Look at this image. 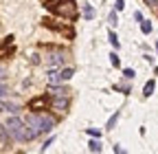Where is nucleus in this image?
I'll use <instances>...</instances> for the list:
<instances>
[{"mask_svg":"<svg viewBox=\"0 0 158 154\" xmlns=\"http://www.w3.org/2000/svg\"><path fill=\"white\" fill-rule=\"evenodd\" d=\"M27 126H29V132H31V139H35L40 134L51 132L55 128V117L44 114V112H33L27 117Z\"/></svg>","mask_w":158,"mask_h":154,"instance_id":"obj_1","label":"nucleus"},{"mask_svg":"<svg viewBox=\"0 0 158 154\" xmlns=\"http://www.w3.org/2000/svg\"><path fill=\"white\" fill-rule=\"evenodd\" d=\"M5 128H7L9 137H11L13 141H31V132H29L27 121L18 119V117H11V119L5 123Z\"/></svg>","mask_w":158,"mask_h":154,"instance_id":"obj_2","label":"nucleus"},{"mask_svg":"<svg viewBox=\"0 0 158 154\" xmlns=\"http://www.w3.org/2000/svg\"><path fill=\"white\" fill-rule=\"evenodd\" d=\"M57 15H62V18H68V20H75V15H77V5H75V0H57L55 5H48Z\"/></svg>","mask_w":158,"mask_h":154,"instance_id":"obj_3","label":"nucleus"},{"mask_svg":"<svg viewBox=\"0 0 158 154\" xmlns=\"http://www.w3.org/2000/svg\"><path fill=\"white\" fill-rule=\"evenodd\" d=\"M66 60H68V53L66 51H53L48 55V64L51 66H62V64H66Z\"/></svg>","mask_w":158,"mask_h":154,"instance_id":"obj_4","label":"nucleus"},{"mask_svg":"<svg viewBox=\"0 0 158 154\" xmlns=\"http://www.w3.org/2000/svg\"><path fill=\"white\" fill-rule=\"evenodd\" d=\"M51 108L64 114V112H66V108H68V97H53V101H51Z\"/></svg>","mask_w":158,"mask_h":154,"instance_id":"obj_5","label":"nucleus"},{"mask_svg":"<svg viewBox=\"0 0 158 154\" xmlns=\"http://www.w3.org/2000/svg\"><path fill=\"white\" fill-rule=\"evenodd\" d=\"M48 95H51V97H70V90H68L66 86H57V84H53Z\"/></svg>","mask_w":158,"mask_h":154,"instance_id":"obj_6","label":"nucleus"},{"mask_svg":"<svg viewBox=\"0 0 158 154\" xmlns=\"http://www.w3.org/2000/svg\"><path fill=\"white\" fill-rule=\"evenodd\" d=\"M0 110H5V112H11V114H15V112L20 110V106H18V104H13V101H2V99H0Z\"/></svg>","mask_w":158,"mask_h":154,"instance_id":"obj_7","label":"nucleus"},{"mask_svg":"<svg viewBox=\"0 0 158 154\" xmlns=\"http://www.w3.org/2000/svg\"><path fill=\"white\" fill-rule=\"evenodd\" d=\"M154 88H156V84L149 79V82L145 84V88H143V97H152V95H154Z\"/></svg>","mask_w":158,"mask_h":154,"instance_id":"obj_8","label":"nucleus"},{"mask_svg":"<svg viewBox=\"0 0 158 154\" xmlns=\"http://www.w3.org/2000/svg\"><path fill=\"white\" fill-rule=\"evenodd\" d=\"M94 15H97L94 7H90V5H84V18H86V20H92Z\"/></svg>","mask_w":158,"mask_h":154,"instance_id":"obj_9","label":"nucleus"},{"mask_svg":"<svg viewBox=\"0 0 158 154\" xmlns=\"http://www.w3.org/2000/svg\"><path fill=\"white\" fill-rule=\"evenodd\" d=\"M48 82L51 84H59L62 82V75H59L57 71H48Z\"/></svg>","mask_w":158,"mask_h":154,"instance_id":"obj_10","label":"nucleus"},{"mask_svg":"<svg viewBox=\"0 0 158 154\" xmlns=\"http://www.w3.org/2000/svg\"><path fill=\"white\" fill-rule=\"evenodd\" d=\"M59 75H62V82H68V79H73V75H75V68H64V71L59 73Z\"/></svg>","mask_w":158,"mask_h":154,"instance_id":"obj_11","label":"nucleus"},{"mask_svg":"<svg viewBox=\"0 0 158 154\" xmlns=\"http://www.w3.org/2000/svg\"><path fill=\"white\" fill-rule=\"evenodd\" d=\"M141 31H143L145 35H149V33H152V22H149V20H145V18L141 20Z\"/></svg>","mask_w":158,"mask_h":154,"instance_id":"obj_12","label":"nucleus"},{"mask_svg":"<svg viewBox=\"0 0 158 154\" xmlns=\"http://www.w3.org/2000/svg\"><path fill=\"white\" fill-rule=\"evenodd\" d=\"M108 40H110V44H112L114 49H118V37H116V33H114V31H110V33H108Z\"/></svg>","mask_w":158,"mask_h":154,"instance_id":"obj_13","label":"nucleus"},{"mask_svg":"<svg viewBox=\"0 0 158 154\" xmlns=\"http://www.w3.org/2000/svg\"><path fill=\"white\" fill-rule=\"evenodd\" d=\"M48 104V99L44 97V99H35V101H31V108H44Z\"/></svg>","mask_w":158,"mask_h":154,"instance_id":"obj_14","label":"nucleus"},{"mask_svg":"<svg viewBox=\"0 0 158 154\" xmlns=\"http://www.w3.org/2000/svg\"><path fill=\"white\" fill-rule=\"evenodd\" d=\"M88 150H90V152H101V143L94 139V141H90V143H88Z\"/></svg>","mask_w":158,"mask_h":154,"instance_id":"obj_15","label":"nucleus"},{"mask_svg":"<svg viewBox=\"0 0 158 154\" xmlns=\"http://www.w3.org/2000/svg\"><path fill=\"white\" fill-rule=\"evenodd\" d=\"M116 121H118V112H114V114H112V117L108 119V126H106V128H108V130H112V128L116 126Z\"/></svg>","mask_w":158,"mask_h":154,"instance_id":"obj_16","label":"nucleus"},{"mask_svg":"<svg viewBox=\"0 0 158 154\" xmlns=\"http://www.w3.org/2000/svg\"><path fill=\"white\" fill-rule=\"evenodd\" d=\"M7 95H9V86L7 84H0V99H5Z\"/></svg>","mask_w":158,"mask_h":154,"instance_id":"obj_17","label":"nucleus"},{"mask_svg":"<svg viewBox=\"0 0 158 154\" xmlns=\"http://www.w3.org/2000/svg\"><path fill=\"white\" fill-rule=\"evenodd\" d=\"M108 20H110V24L114 27V24H118V18H116V11H110V15H108Z\"/></svg>","mask_w":158,"mask_h":154,"instance_id":"obj_18","label":"nucleus"},{"mask_svg":"<svg viewBox=\"0 0 158 154\" xmlns=\"http://www.w3.org/2000/svg\"><path fill=\"white\" fill-rule=\"evenodd\" d=\"M134 75H136L134 68H125V71H123V77H125V79H134Z\"/></svg>","mask_w":158,"mask_h":154,"instance_id":"obj_19","label":"nucleus"},{"mask_svg":"<svg viewBox=\"0 0 158 154\" xmlns=\"http://www.w3.org/2000/svg\"><path fill=\"white\" fill-rule=\"evenodd\" d=\"M110 62H112V66H118V64H121V60H118L116 53H110Z\"/></svg>","mask_w":158,"mask_h":154,"instance_id":"obj_20","label":"nucleus"},{"mask_svg":"<svg viewBox=\"0 0 158 154\" xmlns=\"http://www.w3.org/2000/svg\"><path fill=\"white\" fill-rule=\"evenodd\" d=\"M0 141H9V132H7V128H0Z\"/></svg>","mask_w":158,"mask_h":154,"instance_id":"obj_21","label":"nucleus"},{"mask_svg":"<svg viewBox=\"0 0 158 154\" xmlns=\"http://www.w3.org/2000/svg\"><path fill=\"white\" fill-rule=\"evenodd\" d=\"M116 88L121 90V92H125V95H127V92L132 90V86H130V84H121V86H116Z\"/></svg>","mask_w":158,"mask_h":154,"instance_id":"obj_22","label":"nucleus"},{"mask_svg":"<svg viewBox=\"0 0 158 154\" xmlns=\"http://www.w3.org/2000/svg\"><path fill=\"white\" fill-rule=\"evenodd\" d=\"M114 7H116V11H123V9H125V0H116Z\"/></svg>","mask_w":158,"mask_h":154,"instance_id":"obj_23","label":"nucleus"},{"mask_svg":"<svg viewBox=\"0 0 158 154\" xmlns=\"http://www.w3.org/2000/svg\"><path fill=\"white\" fill-rule=\"evenodd\" d=\"M53 141H55V139H53V137H51V139H48V141H46V143H44V145H42V152H46V150H48V148H51V145H53Z\"/></svg>","mask_w":158,"mask_h":154,"instance_id":"obj_24","label":"nucleus"},{"mask_svg":"<svg viewBox=\"0 0 158 154\" xmlns=\"http://www.w3.org/2000/svg\"><path fill=\"white\" fill-rule=\"evenodd\" d=\"M88 134L97 139V137H99V134H101V132H99V130H94V128H88Z\"/></svg>","mask_w":158,"mask_h":154,"instance_id":"obj_25","label":"nucleus"},{"mask_svg":"<svg viewBox=\"0 0 158 154\" xmlns=\"http://www.w3.org/2000/svg\"><path fill=\"white\" fill-rule=\"evenodd\" d=\"M134 18H136V22H141V20H143V13H141V11H136Z\"/></svg>","mask_w":158,"mask_h":154,"instance_id":"obj_26","label":"nucleus"},{"mask_svg":"<svg viewBox=\"0 0 158 154\" xmlns=\"http://www.w3.org/2000/svg\"><path fill=\"white\" fill-rule=\"evenodd\" d=\"M2 77H5V68H2V66H0V79H2Z\"/></svg>","mask_w":158,"mask_h":154,"instance_id":"obj_27","label":"nucleus"},{"mask_svg":"<svg viewBox=\"0 0 158 154\" xmlns=\"http://www.w3.org/2000/svg\"><path fill=\"white\" fill-rule=\"evenodd\" d=\"M156 75H158V66H156Z\"/></svg>","mask_w":158,"mask_h":154,"instance_id":"obj_28","label":"nucleus"},{"mask_svg":"<svg viewBox=\"0 0 158 154\" xmlns=\"http://www.w3.org/2000/svg\"><path fill=\"white\" fill-rule=\"evenodd\" d=\"M156 51H158V42H156Z\"/></svg>","mask_w":158,"mask_h":154,"instance_id":"obj_29","label":"nucleus"}]
</instances>
